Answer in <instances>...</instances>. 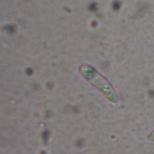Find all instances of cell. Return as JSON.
I'll list each match as a JSON object with an SVG mask.
<instances>
[{"instance_id":"cell-1","label":"cell","mask_w":154,"mask_h":154,"mask_svg":"<svg viewBox=\"0 0 154 154\" xmlns=\"http://www.w3.org/2000/svg\"><path fill=\"white\" fill-rule=\"evenodd\" d=\"M80 72L84 77L102 92L110 102L117 101V96L111 85L94 69L88 66H82L80 67Z\"/></svg>"},{"instance_id":"cell-2","label":"cell","mask_w":154,"mask_h":154,"mask_svg":"<svg viewBox=\"0 0 154 154\" xmlns=\"http://www.w3.org/2000/svg\"><path fill=\"white\" fill-rule=\"evenodd\" d=\"M147 140L150 142H154V129L148 135Z\"/></svg>"}]
</instances>
